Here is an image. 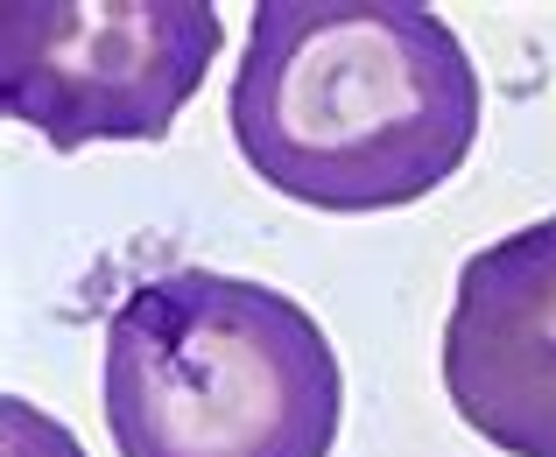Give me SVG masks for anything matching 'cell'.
I'll return each mask as SVG.
<instances>
[{
    "label": "cell",
    "mask_w": 556,
    "mask_h": 457,
    "mask_svg": "<svg viewBox=\"0 0 556 457\" xmlns=\"http://www.w3.org/2000/svg\"><path fill=\"white\" fill-rule=\"evenodd\" d=\"M226 113L268 190L394 212L465 169L486 92L458 28L416 0H261Z\"/></svg>",
    "instance_id": "6da1fadb"
},
{
    "label": "cell",
    "mask_w": 556,
    "mask_h": 457,
    "mask_svg": "<svg viewBox=\"0 0 556 457\" xmlns=\"http://www.w3.org/2000/svg\"><path fill=\"white\" fill-rule=\"evenodd\" d=\"M106 436L121 457H331L345 373L296 296L169 268L106 317Z\"/></svg>",
    "instance_id": "7a4b0ae2"
},
{
    "label": "cell",
    "mask_w": 556,
    "mask_h": 457,
    "mask_svg": "<svg viewBox=\"0 0 556 457\" xmlns=\"http://www.w3.org/2000/svg\"><path fill=\"white\" fill-rule=\"evenodd\" d=\"M226 22L212 0H8L0 8V106L50 149L163 141L204 85Z\"/></svg>",
    "instance_id": "3957f363"
},
{
    "label": "cell",
    "mask_w": 556,
    "mask_h": 457,
    "mask_svg": "<svg viewBox=\"0 0 556 457\" xmlns=\"http://www.w3.org/2000/svg\"><path fill=\"white\" fill-rule=\"evenodd\" d=\"M444 394L493 450L556 457V212L458 268Z\"/></svg>",
    "instance_id": "277c9868"
},
{
    "label": "cell",
    "mask_w": 556,
    "mask_h": 457,
    "mask_svg": "<svg viewBox=\"0 0 556 457\" xmlns=\"http://www.w3.org/2000/svg\"><path fill=\"white\" fill-rule=\"evenodd\" d=\"M0 430H8V457H85L78 436H71L56 416L28 408L22 394H8V402H0Z\"/></svg>",
    "instance_id": "5b68a950"
}]
</instances>
